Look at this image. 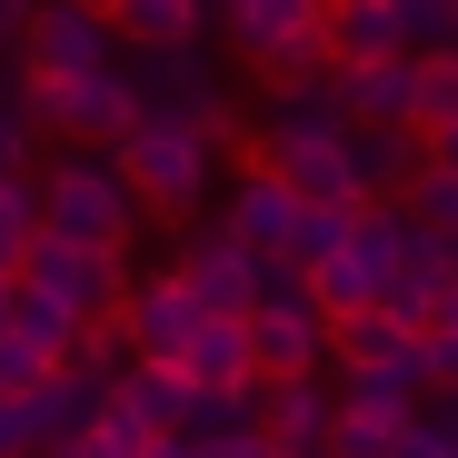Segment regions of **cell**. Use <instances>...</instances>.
<instances>
[{
    "label": "cell",
    "mask_w": 458,
    "mask_h": 458,
    "mask_svg": "<svg viewBox=\"0 0 458 458\" xmlns=\"http://www.w3.org/2000/svg\"><path fill=\"white\" fill-rule=\"evenodd\" d=\"M190 448H199V458H279L269 428H229V438H190Z\"/></svg>",
    "instance_id": "obj_33"
},
{
    "label": "cell",
    "mask_w": 458,
    "mask_h": 458,
    "mask_svg": "<svg viewBox=\"0 0 458 458\" xmlns=\"http://www.w3.org/2000/svg\"><path fill=\"white\" fill-rule=\"evenodd\" d=\"M40 240H50V219H40V180H0V279H21Z\"/></svg>",
    "instance_id": "obj_25"
},
{
    "label": "cell",
    "mask_w": 458,
    "mask_h": 458,
    "mask_svg": "<svg viewBox=\"0 0 458 458\" xmlns=\"http://www.w3.org/2000/svg\"><path fill=\"white\" fill-rule=\"evenodd\" d=\"M149 458H199V448L190 438H149Z\"/></svg>",
    "instance_id": "obj_37"
},
{
    "label": "cell",
    "mask_w": 458,
    "mask_h": 458,
    "mask_svg": "<svg viewBox=\"0 0 458 458\" xmlns=\"http://www.w3.org/2000/svg\"><path fill=\"white\" fill-rule=\"evenodd\" d=\"M219 30V0H120V40L130 50H190Z\"/></svg>",
    "instance_id": "obj_17"
},
{
    "label": "cell",
    "mask_w": 458,
    "mask_h": 458,
    "mask_svg": "<svg viewBox=\"0 0 458 458\" xmlns=\"http://www.w3.org/2000/svg\"><path fill=\"white\" fill-rule=\"evenodd\" d=\"M428 389H458V329H428Z\"/></svg>",
    "instance_id": "obj_34"
},
{
    "label": "cell",
    "mask_w": 458,
    "mask_h": 458,
    "mask_svg": "<svg viewBox=\"0 0 458 458\" xmlns=\"http://www.w3.org/2000/svg\"><path fill=\"white\" fill-rule=\"evenodd\" d=\"M419 130H458V60H419Z\"/></svg>",
    "instance_id": "obj_30"
},
{
    "label": "cell",
    "mask_w": 458,
    "mask_h": 458,
    "mask_svg": "<svg viewBox=\"0 0 458 458\" xmlns=\"http://www.w3.org/2000/svg\"><path fill=\"white\" fill-rule=\"evenodd\" d=\"M170 269H180V289L199 299V319H250V310H259V259L229 240L219 219H190V229H180V259H170Z\"/></svg>",
    "instance_id": "obj_7"
},
{
    "label": "cell",
    "mask_w": 458,
    "mask_h": 458,
    "mask_svg": "<svg viewBox=\"0 0 458 458\" xmlns=\"http://www.w3.org/2000/svg\"><path fill=\"white\" fill-rule=\"evenodd\" d=\"M319 11H339V0H319Z\"/></svg>",
    "instance_id": "obj_42"
},
{
    "label": "cell",
    "mask_w": 458,
    "mask_h": 458,
    "mask_svg": "<svg viewBox=\"0 0 458 458\" xmlns=\"http://www.w3.org/2000/svg\"><path fill=\"white\" fill-rule=\"evenodd\" d=\"M81 329H90V319H70L60 299H40V289H21V279H11V339H30L40 359H60V369H70V349H81Z\"/></svg>",
    "instance_id": "obj_23"
},
{
    "label": "cell",
    "mask_w": 458,
    "mask_h": 458,
    "mask_svg": "<svg viewBox=\"0 0 458 458\" xmlns=\"http://www.w3.org/2000/svg\"><path fill=\"white\" fill-rule=\"evenodd\" d=\"M399 209H409V219L428 229V240H438L448 259H458V170H438V160H428V180H419V190H409Z\"/></svg>",
    "instance_id": "obj_26"
},
{
    "label": "cell",
    "mask_w": 458,
    "mask_h": 458,
    "mask_svg": "<svg viewBox=\"0 0 458 458\" xmlns=\"http://www.w3.org/2000/svg\"><path fill=\"white\" fill-rule=\"evenodd\" d=\"M259 428H269L279 458L329 448V428H339V389H329V378H259Z\"/></svg>",
    "instance_id": "obj_15"
},
{
    "label": "cell",
    "mask_w": 458,
    "mask_h": 458,
    "mask_svg": "<svg viewBox=\"0 0 458 458\" xmlns=\"http://www.w3.org/2000/svg\"><path fill=\"white\" fill-rule=\"evenodd\" d=\"M120 319H130V349H140L149 369H180V359H190V339H199V299L180 289V269H140Z\"/></svg>",
    "instance_id": "obj_12"
},
{
    "label": "cell",
    "mask_w": 458,
    "mask_h": 458,
    "mask_svg": "<svg viewBox=\"0 0 458 458\" xmlns=\"http://www.w3.org/2000/svg\"><path fill=\"white\" fill-rule=\"evenodd\" d=\"M40 219H50V240H70V250L130 259V229H140L149 209L130 199V180H120L110 149H60V160L40 170Z\"/></svg>",
    "instance_id": "obj_2"
},
{
    "label": "cell",
    "mask_w": 458,
    "mask_h": 458,
    "mask_svg": "<svg viewBox=\"0 0 458 458\" xmlns=\"http://www.w3.org/2000/svg\"><path fill=\"white\" fill-rule=\"evenodd\" d=\"M399 40H409V60H448L458 50V0H399Z\"/></svg>",
    "instance_id": "obj_27"
},
{
    "label": "cell",
    "mask_w": 458,
    "mask_h": 458,
    "mask_svg": "<svg viewBox=\"0 0 458 458\" xmlns=\"http://www.w3.org/2000/svg\"><path fill=\"white\" fill-rule=\"evenodd\" d=\"M100 409H110V399L90 389L81 369H50L40 389H30V428H40V448H70V438H90V428H100Z\"/></svg>",
    "instance_id": "obj_19"
},
{
    "label": "cell",
    "mask_w": 458,
    "mask_h": 458,
    "mask_svg": "<svg viewBox=\"0 0 458 458\" xmlns=\"http://www.w3.org/2000/svg\"><path fill=\"white\" fill-rule=\"evenodd\" d=\"M438 329H458V279H448V319H438Z\"/></svg>",
    "instance_id": "obj_40"
},
{
    "label": "cell",
    "mask_w": 458,
    "mask_h": 458,
    "mask_svg": "<svg viewBox=\"0 0 458 458\" xmlns=\"http://www.w3.org/2000/svg\"><path fill=\"white\" fill-rule=\"evenodd\" d=\"M399 458H458V448H448V438H438L428 419H409V438H399Z\"/></svg>",
    "instance_id": "obj_36"
},
{
    "label": "cell",
    "mask_w": 458,
    "mask_h": 458,
    "mask_svg": "<svg viewBox=\"0 0 458 458\" xmlns=\"http://www.w3.org/2000/svg\"><path fill=\"white\" fill-rule=\"evenodd\" d=\"M81 11H100V21H120V0H81Z\"/></svg>",
    "instance_id": "obj_39"
},
{
    "label": "cell",
    "mask_w": 458,
    "mask_h": 458,
    "mask_svg": "<svg viewBox=\"0 0 458 458\" xmlns=\"http://www.w3.org/2000/svg\"><path fill=\"white\" fill-rule=\"evenodd\" d=\"M349 219H359V209H299V229H289V259H299V269H329V259L349 250Z\"/></svg>",
    "instance_id": "obj_28"
},
{
    "label": "cell",
    "mask_w": 458,
    "mask_h": 458,
    "mask_svg": "<svg viewBox=\"0 0 458 458\" xmlns=\"http://www.w3.org/2000/svg\"><path fill=\"white\" fill-rule=\"evenodd\" d=\"M190 389H259V359H250V319H199L190 359H180Z\"/></svg>",
    "instance_id": "obj_18"
},
{
    "label": "cell",
    "mask_w": 458,
    "mask_h": 458,
    "mask_svg": "<svg viewBox=\"0 0 458 458\" xmlns=\"http://www.w3.org/2000/svg\"><path fill=\"white\" fill-rule=\"evenodd\" d=\"M120 409H130L149 438H180V428H190V378H180V369H149V359H140V369H130V389H120Z\"/></svg>",
    "instance_id": "obj_22"
},
{
    "label": "cell",
    "mask_w": 458,
    "mask_h": 458,
    "mask_svg": "<svg viewBox=\"0 0 458 458\" xmlns=\"http://www.w3.org/2000/svg\"><path fill=\"white\" fill-rule=\"evenodd\" d=\"M110 160H120V180H130V199H140L149 219H170V229H190V219L209 209V190H219V140H209L199 120L140 110V130L110 149Z\"/></svg>",
    "instance_id": "obj_1"
},
{
    "label": "cell",
    "mask_w": 458,
    "mask_h": 458,
    "mask_svg": "<svg viewBox=\"0 0 458 458\" xmlns=\"http://www.w3.org/2000/svg\"><path fill=\"white\" fill-rule=\"evenodd\" d=\"M359 60H409L399 0H339L329 11V70H359Z\"/></svg>",
    "instance_id": "obj_16"
},
{
    "label": "cell",
    "mask_w": 458,
    "mask_h": 458,
    "mask_svg": "<svg viewBox=\"0 0 458 458\" xmlns=\"http://www.w3.org/2000/svg\"><path fill=\"white\" fill-rule=\"evenodd\" d=\"M219 30L259 70V90H299L329 81V11L319 0H219Z\"/></svg>",
    "instance_id": "obj_3"
},
{
    "label": "cell",
    "mask_w": 458,
    "mask_h": 458,
    "mask_svg": "<svg viewBox=\"0 0 458 458\" xmlns=\"http://www.w3.org/2000/svg\"><path fill=\"white\" fill-rule=\"evenodd\" d=\"M40 110V140H70V149H120L140 130V90H130V60L120 70H90V81H60V90H30Z\"/></svg>",
    "instance_id": "obj_4"
},
{
    "label": "cell",
    "mask_w": 458,
    "mask_h": 458,
    "mask_svg": "<svg viewBox=\"0 0 458 458\" xmlns=\"http://www.w3.org/2000/svg\"><path fill=\"white\" fill-rule=\"evenodd\" d=\"M250 359H259V378H329V310L310 289L259 299L250 310Z\"/></svg>",
    "instance_id": "obj_9"
},
{
    "label": "cell",
    "mask_w": 458,
    "mask_h": 458,
    "mask_svg": "<svg viewBox=\"0 0 458 458\" xmlns=\"http://www.w3.org/2000/svg\"><path fill=\"white\" fill-rule=\"evenodd\" d=\"M30 149H40V110H30V90H0V180H30Z\"/></svg>",
    "instance_id": "obj_29"
},
{
    "label": "cell",
    "mask_w": 458,
    "mask_h": 458,
    "mask_svg": "<svg viewBox=\"0 0 458 458\" xmlns=\"http://www.w3.org/2000/svg\"><path fill=\"white\" fill-rule=\"evenodd\" d=\"M0 339H11V279H0Z\"/></svg>",
    "instance_id": "obj_38"
},
{
    "label": "cell",
    "mask_w": 458,
    "mask_h": 458,
    "mask_svg": "<svg viewBox=\"0 0 458 458\" xmlns=\"http://www.w3.org/2000/svg\"><path fill=\"white\" fill-rule=\"evenodd\" d=\"M70 369H81L100 399H120V389H130V369H140V349H130V319H90V329H81V349H70Z\"/></svg>",
    "instance_id": "obj_24"
},
{
    "label": "cell",
    "mask_w": 458,
    "mask_h": 458,
    "mask_svg": "<svg viewBox=\"0 0 458 458\" xmlns=\"http://www.w3.org/2000/svg\"><path fill=\"white\" fill-rule=\"evenodd\" d=\"M40 11H50V0H0V40H30Z\"/></svg>",
    "instance_id": "obj_35"
},
{
    "label": "cell",
    "mask_w": 458,
    "mask_h": 458,
    "mask_svg": "<svg viewBox=\"0 0 458 458\" xmlns=\"http://www.w3.org/2000/svg\"><path fill=\"white\" fill-rule=\"evenodd\" d=\"M0 458H40V428H30V399H0Z\"/></svg>",
    "instance_id": "obj_32"
},
{
    "label": "cell",
    "mask_w": 458,
    "mask_h": 458,
    "mask_svg": "<svg viewBox=\"0 0 458 458\" xmlns=\"http://www.w3.org/2000/svg\"><path fill=\"white\" fill-rule=\"evenodd\" d=\"M409 419H419V409H399V399H339V428H329V458H399Z\"/></svg>",
    "instance_id": "obj_21"
},
{
    "label": "cell",
    "mask_w": 458,
    "mask_h": 458,
    "mask_svg": "<svg viewBox=\"0 0 458 458\" xmlns=\"http://www.w3.org/2000/svg\"><path fill=\"white\" fill-rule=\"evenodd\" d=\"M349 130V110H339V90L329 81H299V90H259V110H250V160H289V149H319V140H339Z\"/></svg>",
    "instance_id": "obj_11"
},
{
    "label": "cell",
    "mask_w": 458,
    "mask_h": 458,
    "mask_svg": "<svg viewBox=\"0 0 458 458\" xmlns=\"http://www.w3.org/2000/svg\"><path fill=\"white\" fill-rule=\"evenodd\" d=\"M299 458H329V448H299Z\"/></svg>",
    "instance_id": "obj_41"
},
{
    "label": "cell",
    "mask_w": 458,
    "mask_h": 458,
    "mask_svg": "<svg viewBox=\"0 0 458 458\" xmlns=\"http://www.w3.org/2000/svg\"><path fill=\"white\" fill-rule=\"evenodd\" d=\"M120 21H100V11H81V0H50L40 11V30L21 40V60H30V90H60V81H90V70H120Z\"/></svg>",
    "instance_id": "obj_5"
},
{
    "label": "cell",
    "mask_w": 458,
    "mask_h": 458,
    "mask_svg": "<svg viewBox=\"0 0 458 458\" xmlns=\"http://www.w3.org/2000/svg\"><path fill=\"white\" fill-rule=\"evenodd\" d=\"M219 229H229L250 259H289V229H299L289 180H279L269 160H240V170H229V190H219Z\"/></svg>",
    "instance_id": "obj_10"
},
{
    "label": "cell",
    "mask_w": 458,
    "mask_h": 458,
    "mask_svg": "<svg viewBox=\"0 0 458 458\" xmlns=\"http://www.w3.org/2000/svg\"><path fill=\"white\" fill-rule=\"evenodd\" d=\"M50 369H60V359H40L30 339H0V399H30V389H40Z\"/></svg>",
    "instance_id": "obj_31"
},
{
    "label": "cell",
    "mask_w": 458,
    "mask_h": 458,
    "mask_svg": "<svg viewBox=\"0 0 458 458\" xmlns=\"http://www.w3.org/2000/svg\"><path fill=\"white\" fill-rule=\"evenodd\" d=\"M359 199H409L428 180V130H339Z\"/></svg>",
    "instance_id": "obj_14"
},
{
    "label": "cell",
    "mask_w": 458,
    "mask_h": 458,
    "mask_svg": "<svg viewBox=\"0 0 458 458\" xmlns=\"http://www.w3.org/2000/svg\"><path fill=\"white\" fill-rule=\"evenodd\" d=\"M130 90H140V110H160V120H199V130L229 120V90H219V70H209L199 40L190 50H130Z\"/></svg>",
    "instance_id": "obj_8"
},
{
    "label": "cell",
    "mask_w": 458,
    "mask_h": 458,
    "mask_svg": "<svg viewBox=\"0 0 458 458\" xmlns=\"http://www.w3.org/2000/svg\"><path fill=\"white\" fill-rule=\"evenodd\" d=\"M329 90H339L349 130H419V60H359V70H329Z\"/></svg>",
    "instance_id": "obj_13"
},
{
    "label": "cell",
    "mask_w": 458,
    "mask_h": 458,
    "mask_svg": "<svg viewBox=\"0 0 458 458\" xmlns=\"http://www.w3.org/2000/svg\"><path fill=\"white\" fill-rule=\"evenodd\" d=\"M130 259H110V250H70V240H40L30 250V269H21V289H40V299H60L70 319H120L130 310Z\"/></svg>",
    "instance_id": "obj_6"
},
{
    "label": "cell",
    "mask_w": 458,
    "mask_h": 458,
    "mask_svg": "<svg viewBox=\"0 0 458 458\" xmlns=\"http://www.w3.org/2000/svg\"><path fill=\"white\" fill-rule=\"evenodd\" d=\"M279 180H289V199H299V209H369V199H359V180H349V149H339V140L289 149Z\"/></svg>",
    "instance_id": "obj_20"
}]
</instances>
